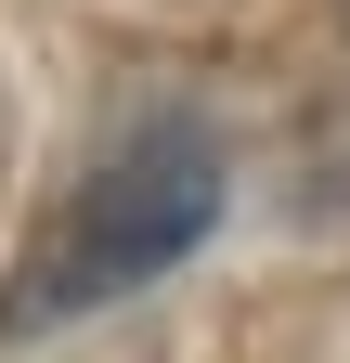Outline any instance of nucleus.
I'll use <instances>...</instances> for the list:
<instances>
[{
    "mask_svg": "<svg viewBox=\"0 0 350 363\" xmlns=\"http://www.w3.org/2000/svg\"><path fill=\"white\" fill-rule=\"evenodd\" d=\"M221 220V143L208 130H130L104 169H78V195H52V220L26 234L13 286H0V350L39 325H78V311L130 298L143 272H169L182 247H208Z\"/></svg>",
    "mask_w": 350,
    "mask_h": 363,
    "instance_id": "obj_1",
    "label": "nucleus"
}]
</instances>
